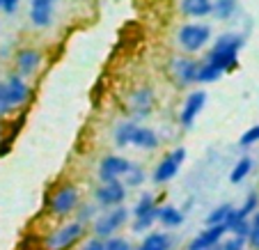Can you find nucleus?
Segmentation results:
<instances>
[{
  "mask_svg": "<svg viewBox=\"0 0 259 250\" xmlns=\"http://www.w3.org/2000/svg\"><path fill=\"white\" fill-rule=\"evenodd\" d=\"M225 234H227L225 225L204 227V230L188 243V250H209V248H213V245H220V241L225 239Z\"/></svg>",
  "mask_w": 259,
  "mask_h": 250,
  "instance_id": "obj_12",
  "label": "nucleus"
},
{
  "mask_svg": "<svg viewBox=\"0 0 259 250\" xmlns=\"http://www.w3.org/2000/svg\"><path fill=\"white\" fill-rule=\"evenodd\" d=\"M243 46V37L241 34H223L215 39V44L211 46L209 55L202 62H206L209 67H213L218 74H225L239 64V51Z\"/></svg>",
  "mask_w": 259,
  "mask_h": 250,
  "instance_id": "obj_1",
  "label": "nucleus"
},
{
  "mask_svg": "<svg viewBox=\"0 0 259 250\" xmlns=\"http://www.w3.org/2000/svg\"><path fill=\"white\" fill-rule=\"evenodd\" d=\"M248 241L254 250H259V211L254 214V218L250 221V234H248Z\"/></svg>",
  "mask_w": 259,
  "mask_h": 250,
  "instance_id": "obj_30",
  "label": "nucleus"
},
{
  "mask_svg": "<svg viewBox=\"0 0 259 250\" xmlns=\"http://www.w3.org/2000/svg\"><path fill=\"white\" fill-rule=\"evenodd\" d=\"M131 170V161L119 154H108L101 163H99V179L103 184H110V182H119L124 179V175Z\"/></svg>",
  "mask_w": 259,
  "mask_h": 250,
  "instance_id": "obj_8",
  "label": "nucleus"
},
{
  "mask_svg": "<svg viewBox=\"0 0 259 250\" xmlns=\"http://www.w3.org/2000/svg\"><path fill=\"white\" fill-rule=\"evenodd\" d=\"M250 170H252V158L243 156V158H241V161L234 165V170L230 172V182H232V184H241L245 177L250 175Z\"/></svg>",
  "mask_w": 259,
  "mask_h": 250,
  "instance_id": "obj_23",
  "label": "nucleus"
},
{
  "mask_svg": "<svg viewBox=\"0 0 259 250\" xmlns=\"http://www.w3.org/2000/svg\"><path fill=\"white\" fill-rule=\"evenodd\" d=\"M78 200H80L78 188L73 186V184H64V186H60L58 191L51 195L49 211L53 216H69L71 211L78 209Z\"/></svg>",
  "mask_w": 259,
  "mask_h": 250,
  "instance_id": "obj_4",
  "label": "nucleus"
},
{
  "mask_svg": "<svg viewBox=\"0 0 259 250\" xmlns=\"http://www.w3.org/2000/svg\"><path fill=\"white\" fill-rule=\"evenodd\" d=\"M170 245H172L170 236L163 234V232H154V234H149L142 241L138 250H170Z\"/></svg>",
  "mask_w": 259,
  "mask_h": 250,
  "instance_id": "obj_20",
  "label": "nucleus"
},
{
  "mask_svg": "<svg viewBox=\"0 0 259 250\" xmlns=\"http://www.w3.org/2000/svg\"><path fill=\"white\" fill-rule=\"evenodd\" d=\"M53 0H32L30 3V21L37 28H49L51 21H53Z\"/></svg>",
  "mask_w": 259,
  "mask_h": 250,
  "instance_id": "obj_14",
  "label": "nucleus"
},
{
  "mask_svg": "<svg viewBox=\"0 0 259 250\" xmlns=\"http://www.w3.org/2000/svg\"><path fill=\"white\" fill-rule=\"evenodd\" d=\"M3 136H5V133H3V124H0V140H3Z\"/></svg>",
  "mask_w": 259,
  "mask_h": 250,
  "instance_id": "obj_36",
  "label": "nucleus"
},
{
  "mask_svg": "<svg viewBox=\"0 0 259 250\" xmlns=\"http://www.w3.org/2000/svg\"><path fill=\"white\" fill-rule=\"evenodd\" d=\"M257 140H259V124H257V127H252V129H248V131L241 136L239 142L243 145V147H250V145H254Z\"/></svg>",
  "mask_w": 259,
  "mask_h": 250,
  "instance_id": "obj_33",
  "label": "nucleus"
},
{
  "mask_svg": "<svg viewBox=\"0 0 259 250\" xmlns=\"http://www.w3.org/2000/svg\"><path fill=\"white\" fill-rule=\"evenodd\" d=\"M85 232H88V225H83L78 221L64 223L44 239V250H69L83 239Z\"/></svg>",
  "mask_w": 259,
  "mask_h": 250,
  "instance_id": "obj_2",
  "label": "nucleus"
},
{
  "mask_svg": "<svg viewBox=\"0 0 259 250\" xmlns=\"http://www.w3.org/2000/svg\"><path fill=\"white\" fill-rule=\"evenodd\" d=\"M209 250H223V248H220V245H213V248H209Z\"/></svg>",
  "mask_w": 259,
  "mask_h": 250,
  "instance_id": "obj_37",
  "label": "nucleus"
},
{
  "mask_svg": "<svg viewBox=\"0 0 259 250\" xmlns=\"http://www.w3.org/2000/svg\"><path fill=\"white\" fill-rule=\"evenodd\" d=\"M128 218V209L126 206H115V209H108L103 216H99L94 221L92 230H94V236L97 239H106V236H113L119 227L126 223Z\"/></svg>",
  "mask_w": 259,
  "mask_h": 250,
  "instance_id": "obj_7",
  "label": "nucleus"
},
{
  "mask_svg": "<svg viewBox=\"0 0 259 250\" xmlns=\"http://www.w3.org/2000/svg\"><path fill=\"white\" fill-rule=\"evenodd\" d=\"M213 10V0H181V12L188 19H204Z\"/></svg>",
  "mask_w": 259,
  "mask_h": 250,
  "instance_id": "obj_16",
  "label": "nucleus"
},
{
  "mask_svg": "<svg viewBox=\"0 0 259 250\" xmlns=\"http://www.w3.org/2000/svg\"><path fill=\"white\" fill-rule=\"evenodd\" d=\"M156 221H158V206L154 211H149V214H145V216L133 218V232H147Z\"/></svg>",
  "mask_w": 259,
  "mask_h": 250,
  "instance_id": "obj_25",
  "label": "nucleus"
},
{
  "mask_svg": "<svg viewBox=\"0 0 259 250\" xmlns=\"http://www.w3.org/2000/svg\"><path fill=\"white\" fill-rule=\"evenodd\" d=\"M41 53L34 49H21L19 53H16L14 58V67H16V76H21V78H25V76L34 74L37 69H39L41 64Z\"/></svg>",
  "mask_w": 259,
  "mask_h": 250,
  "instance_id": "obj_13",
  "label": "nucleus"
},
{
  "mask_svg": "<svg viewBox=\"0 0 259 250\" xmlns=\"http://www.w3.org/2000/svg\"><path fill=\"white\" fill-rule=\"evenodd\" d=\"M158 221L165 227H179L181 223H184V214H181L177 206L165 204V206H158Z\"/></svg>",
  "mask_w": 259,
  "mask_h": 250,
  "instance_id": "obj_19",
  "label": "nucleus"
},
{
  "mask_svg": "<svg viewBox=\"0 0 259 250\" xmlns=\"http://www.w3.org/2000/svg\"><path fill=\"white\" fill-rule=\"evenodd\" d=\"M197 67L200 62L191 58H175L170 64V74L175 78V83L179 88H186V85L197 83Z\"/></svg>",
  "mask_w": 259,
  "mask_h": 250,
  "instance_id": "obj_9",
  "label": "nucleus"
},
{
  "mask_svg": "<svg viewBox=\"0 0 259 250\" xmlns=\"http://www.w3.org/2000/svg\"><path fill=\"white\" fill-rule=\"evenodd\" d=\"M53 3H55V0H53Z\"/></svg>",
  "mask_w": 259,
  "mask_h": 250,
  "instance_id": "obj_38",
  "label": "nucleus"
},
{
  "mask_svg": "<svg viewBox=\"0 0 259 250\" xmlns=\"http://www.w3.org/2000/svg\"><path fill=\"white\" fill-rule=\"evenodd\" d=\"M145 170H142V168L140 165H136V163H131V170H128L126 172V175H124V186H131V188H136V186H140V184L142 182H145Z\"/></svg>",
  "mask_w": 259,
  "mask_h": 250,
  "instance_id": "obj_26",
  "label": "nucleus"
},
{
  "mask_svg": "<svg viewBox=\"0 0 259 250\" xmlns=\"http://www.w3.org/2000/svg\"><path fill=\"white\" fill-rule=\"evenodd\" d=\"M184 161H186V149L184 147H177V149H172V152H167L165 156L161 158V163L156 165V170H154V175H152L154 184L172 182V179L177 177V172L181 170Z\"/></svg>",
  "mask_w": 259,
  "mask_h": 250,
  "instance_id": "obj_6",
  "label": "nucleus"
},
{
  "mask_svg": "<svg viewBox=\"0 0 259 250\" xmlns=\"http://www.w3.org/2000/svg\"><path fill=\"white\" fill-rule=\"evenodd\" d=\"M259 206V195L257 193H250L248 197H245V202L241 204V209H234V214L241 218V221H248L250 214H254V209Z\"/></svg>",
  "mask_w": 259,
  "mask_h": 250,
  "instance_id": "obj_27",
  "label": "nucleus"
},
{
  "mask_svg": "<svg viewBox=\"0 0 259 250\" xmlns=\"http://www.w3.org/2000/svg\"><path fill=\"white\" fill-rule=\"evenodd\" d=\"M80 250H103V239H97V236H94V239H90Z\"/></svg>",
  "mask_w": 259,
  "mask_h": 250,
  "instance_id": "obj_35",
  "label": "nucleus"
},
{
  "mask_svg": "<svg viewBox=\"0 0 259 250\" xmlns=\"http://www.w3.org/2000/svg\"><path fill=\"white\" fill-rule=\"evenodd\" d=\"M131 145L133 147H140V149H156L158 147V136L156 131H152V129H145V127H138L136 133H133L131 138Z\"/></svg>",
  "mask_w": 259,
  "mask_h": 250,
  "instance_id": "obj_17",
  "label": "nucleus"
},
{
  "mask_svg": "<svg viewBox=\"0 0 259 250\" xmlns=\"http://www.w3.org/2000/svg\"><path fill=\"white\" fill-rule=\"evenodd\" d=\"M76 211H78L76 221L83 223V225H88V223L94 221V216H97V206H94V204H83V206H78Z\"/></svg>",
  "mask_w": 259,
  "mask_h": 250,
  "instance_id": "obj_29",
  "label": "nucleus"
},
{
  "mask_svg": "<svg viewBox=\"0 0 259 250\" xmlns=\"http://www.w3.org/2000/svg\"><path fill=\"white\" fill-rule=\"evenodd\" d=\"M245 243H248V239L234 234V236H230V239L223 241V245H220V248H223V250H243Z\"/></svg>",
  "mask_w": 259,
  "mask_h": 250,
  "instance_id": "obj_31",
  "label": "nucleus"
},
{
  "mask_svg": "<svg viewBox=\"0 0 259 250\" xmlns=\"http://www.w3.org/2000/svg\"><path fill=\"white\" fill-rule=\"evenodd\" d=\"M232 211H234V206H232V204H220V206H215V209L211 211L209 216H206V227L225 225L227 218L232 216Z\"/></svg>",
  "mask_w": 259,
  "mask_h": 250,
  "instance_id": "obj_22",
  "label": "nucleus"
},
{
  "mask_svg": "<svg viewBox=\"0 0 259 250\" xmlns=\"http://www.w3.org/2000/svg\"><path fill=\"white\" fill-rule=\"evenodd\" d=\"M154 209H156V197H154L152 193H142L140 200L133 206V218L145 216V214H149V211H154Z\"/></svg>",
  "mask_w": 259,
  "mask_h": 250,
  "instance_id": "obj_24",
  "label": "nucleus"
},
{
  "mask_svg": "<svg viewBox=\"0 0 259 250\" xmlns=\"http://www.w3.org/2000/svg\"><path fill=\"white\" fill-rule=\"evenodd\" d=\"M206 106V92L204 90H195V92H191L186 99H184V106H181V113H179V122L181 127L191 129L193 124H195L197 115L202 113V108Z\"/></svg>",
  "mask_w": 259,
  "mask_h": 250,
  "instance_id": "obj_10",
  "label": "nucleus"
},
{
  "mask_svg": "<svg viewBox=\"0 0 259 250\" xmlns=\"http://www.w3.org/2000/svg\"><path fill=\"white\" fill-rule=\"evenodd\" d=\"M94 200L99 202L106 209H115V206H122V202L126 200V186L122 182H110L103 184L94 191Z\"/></svg>",
  "mask_w": 259,
  "mask_h": 250,
  "instance_id": "obj_11",
  "label": "nucleus"
},
{
  "mask_svg": "<svg viewBox=\"0 0 259 250\" xmlns=\"http://www.w3.org/2000/svg\"><path fill=\"white\" fill-rule=\"evenodd\" d=\"M19 3L21 0H0V10L5 12V14H14L19 10Z\"/></svg>",
  "mask_w": 259,
  "mask_h": 250,
  "instance_id": "obj_34",
  "label": "nucleus"
},
{
  "mask_svg": "<svg viewBox=\"0 0 259 250\" xmlns=\"http://www.w3.org/2000/svg\"><path fill=\"white\" fill-rule=\"evenodd\" d=\"M136 129H138V122H133V119L122 122L113 133L115 145H117V147H126V145H131V138H133V133H136Z\"/></svg>",
  "mask_w": 259,
  "mask_h": 250,
  "instance_id": "obj_18",
  "label": "nucleus"
},
{
  "mask_svg": "<svg viewBox=\"0 0 259 250\" xmlns=\"http://www.w3.org/2000/svg\"><path fill=\"white\" fill-rule=\"evenodd\" d=\"M5 88H7V94H10V101L14 108L23 106L30 99V88H28V83H25V78H21V76L12 74L10 78L5 80Z\"/></svg>",
  "mask_w": 259,
  "mask_h": 250,
  "instance_id": "obj_15",
  "label": "nucleus"
},
{
  "mask_svg": "<svg viewBox=\"0 0 259 250\" xmlns=\"http://www.w3.org/2000/svg\"><path fill=\"white\" fill-rule=\"evenodd\" d=\"M103 250H131L126 239H117V236H110L108 241H103Z\"/></svg>",
  "mask_w": 259,
  "mask_h": 250,
  "instance_id": "obj_32",
  "label": "nucleus"
},
{
  "mask_svg": "<svg viewBox=\"0 0 259 250\" xmlns=\"http://www.w3.org/2000/svg\"><path fill=\"white\" fill-rule=\"evenodd\" d=\"M12 110H14V106H12V101H10V94H7V88H5V83L0 80V117H5V115H10Z\"/></svg>",
  "mask_w": 259,
  "mask_h": 250,
  "instance_id": "obj_28",
  "label": "nucleus"
},
{
  "mask_svg": "<svg viewBox=\"0 0 259 250\" xmlns=\"http://www.w3.org/2000/svg\"><path fill=\"white\" fill-rule=\"evenodd\" d=\"M211 14L220 21H230L236 14V0H213Z\"/></svg>",
  "mask_w": 259,
  "mask_h": 250,
  "instance_id": "obj_21",
  "label": "nucleus"
},
{
  "mask_svg": "<svg viewBox=\"0 0 259 250\" xmlns=\"http://www.w3.org/2000/svg\"><path fill=\"white\" fill-rule=\"evenodd\" d=\"M211 39V28L206 23H184L177 32V41L186 53H197Z\"/></svg>",
  "mask_w": 259,
  "mask_h": 250,
  "instance_id": "obj_3",
  "label": "nucleus"
},
{
  "mask_svg": "<svg viewBox=\"0 0 259 250\" xmlns=\"http://www.w3.org/2000/svg\"><path fill=\"white\" fill-rule=\"evenodd\" d=\"M154 101H156V97H154L152 88L142 85V88L133 90V92L128 94V99H126V110H128V115H131L133 122L149 117L152 110H154Z\"/></svg>",
  "mask_w": 259,
  "mask_h": 250,
  "instance_id": "obj_5",
  "label": "nucleus"
}]
</instances>
